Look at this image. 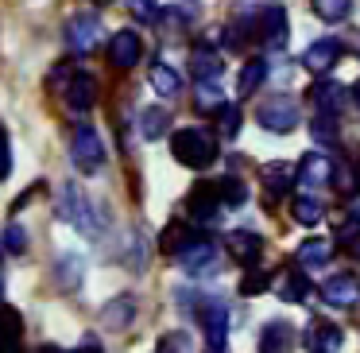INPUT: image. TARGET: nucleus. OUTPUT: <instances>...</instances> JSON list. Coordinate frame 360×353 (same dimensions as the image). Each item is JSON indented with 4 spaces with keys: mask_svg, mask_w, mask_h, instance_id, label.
Returning <instances> with one entry per match:
<instances>
[{
    "mask_svg": "<svg viewBox=\"0 0 360 353\" xmlns=\"http://www.w3.org/2000/svg\"><path fill=\"white\" fill-rule=\"evenodd\" d=\"M171 151H174V159H179V163L202 171V167H210L213 159H217V140H213L210 128L186 125V128H179V132L171 136Z\"/></svg>",
    "mask_w": 360,
    "mask_h": 353,
    "instance_id": "nucleus-1",
    "label": "nucleus"
},
{
    "mask_svg": "<svg viewBox=\"0 0 360 353\" xmlns=\"http://www.w3.org/2000/svg\"><path fill=\"white\" fill-rule=\"evenodd\" d=\"M58 218L70 221L78 233L94 237L97 233V221H94V206H89L86 190L78 187V182H63V190H58Z\"/></svg>",
    "mask_w": 360,
    "mask_h": 353,
    "instance_id": "nucleus-2",
    "label": "nucleus"
},
{
    "mask_svg": "<svg viewBox=\"0 0 360 353\" xmlns=\"http://www.w3.org/2000/svg\"><path fill=\"white\" fill-rule=\"evenodd\" d=\"M70 159H74V167H78V171H86V175L101 171V163H105V144H101V136H97L94 125H78V128H74Z\"/></svg>",
    "mask_w": 360,
    "mask_h": 353,
    "instance_id": "nucleus-3",
    "label": "nucleus"
},
{
    "mask_svg": "<svg viewBox=\"0 0 360 353\" xmlns=\"http://www.w3.org/2000/svg\"><path fill=\"white\" fill-rule=\"evenodd\" d=\"M256 120H259V128H267V132H295L298 128V101L287 97V94H275L256 109Z\"/></svg>",
    "mask_w": 360,
    "mask_h": 353,
    "instance_id": "nucleus-4",
    "label": "nucleus"
},
{
    "mask_svg": "<svg viewBox=\"0 0 360 353\" xmlns=\"http://www.w3.org/2000/svg\"><path fill=\"white\" fill-rule=\"evenodd\" d=\"M221 206H225V198H221L217 182H198V187L190 190L186 213H190V221H198V225H217V221H221Z\"/></svg>",
    "mask_w": 360,
    "mask_h": 353,
    "instance_id": "nucleus-5",
    "label": "nucleus"
},
{
    "mask_svg": "<svg viewBox=\"0 0 360 353\" xmlns=\"http://www.w3.org/2000/svg\"><path fill=\"white\" fill-rule=\"evenodd\" d=\"M179 264H182V272H186V275H198V280H202V275H213L221 268L217 244L205 241V237H194V241L179 252Z\"/></svg>",
    "mask_w": 360,
    "mask_h": 353,
    "instance_id": "nucleus-6",
    "label": "nucleus"
},
{
    "mask_svg": "<svg viewBox=\"0 0 360 353\" xmlns=\"http://www.w3.org/2000/svg\"><path fill=\"white\" fill-rule=\"evenodd\" d=\"M66 47L74 51V55H89V51L101 47V20L94 16V12H82V16H74L70 24H66Z\"/></svg>",
    "mask_w": 360,
    "mask_h": 353,
    "instance_id": "nucleus-7",
    "label": "nucleus"
},
{
    "mask_svg": "<svg viewBox=\"0 0 360 353\" xmlns=\"http://www.w3.org/2000/svg\"><path fill=\"white\" fill-rule=\"evenodd\" d=\"M202 326H205V342H210V349L213 353L225 349V342H229V311H225V303H221V299H205Z\"/></svg>",
    "mask_w": 360,
    "mask_h": 353,
    "instance_id": "nucleus-8",
    "label": "nucleus"
},
{
    "mask_svg": "<svg viewBox=\"0 0 360 353\" xmlns=\"http://www.w3.org/2000/svg\"><path fill=\"white\" fill-rule=\"evenodd\" d=\"M333 171H337V167L329 163L321 151H306L302 163H298V187H302L306 194H314V190H321L329 179H333Z\"/></svg>",
    "mask_w": 360,
    "mask_h": 353,
    "instance_id": "nucleus-9",
    "label": "nucleus"
},
{
    "mask_svg": "<svg viewBox=\"0 0 360 353\" xmlns=\"http://www.w3.org/2000/svg\"><path fill=\"white\" fill-rule=\"evenodd\" d=\"M321 299H326V306H337V311H349V306L360 303V283L356 275H329L326 283H321Z\"/></svg>",
    "mask_w": 360,
    "mask_h": 353,
    "instance_id": "nucleus-10",
    "label": "nucleus"
},
{
    "mask_svg": "<svg viewBox=\"0 0 360 353\" xmlns=\"http://www.w3.org/2000/svg\"><path fill=\"white\" fill-rule=\"evenodd\" d=\"M302 345L310 353H341L345 334H341V326H333V322H310V326H306Z\"/></svg>",
    "mask_w": 360,
    "mask_h": 353,
    "instance_id": "nucleus-11",
    "label": "nucleus"
},
{
    "mask_svg": "<svg viewBox=\"0 0 360 353\" xmlns=\"http://www.w3.org/2000/svg\"><path fill=\"white\" fill-rule=\"evenodd\" d=\"M252 32H256L267 47H283V43H287V12H283L279 4H267V8L259 12Z\"/></svg>",
    "mask_w": 360,
    "mask_h": 353,
    "instance_id": "nucleus-12",
    "label": "nucleus"
},
{
    "mask_svg": "<svg viewBox=\"0 0 360 353\" xmlns=\"http://www.w3.org/2000/svg\"><path fill=\"white\" fill-rule=\"evenodd\" d=\"M66 105H70L74 113H86V109H94L97 105V82L89 78L86 70H74V78L66 82Z\"/></svg>",
    "mask_w": 360,
    "mask_h": 353,
    "instance_id": "nucleus-13",
    "label": "nucleus"
},
{
    "mask_svg": "<svg viewBox=\"0 0 360 353\" xmlns=\"http://www.w3.org/2000/svg\"><path fill=\"white\" fill-rule=\"evenodd\" d=\"M337 55H341V43H337V39H318V43H310V47L302 51L306 74H329V70H333V63H337Z\"/></svg>",
    "mask_w": 360,
    "mask_h": 353,
    "instance_id": "nucleus-14",
    "label": "nucleus"
},
{
    "mask_svg": "<svg viewBox=\"0 0 360 353\" xmlns=\"http://www.w3.org/2000/svg\"><path fill=\"white\" fill-rule=\"evenodd\" d=\"M225 249H229V256L240 260V264H256V260L264 256L259 233H248V229H233V233L225 237Z\"/></svg>",
    "mask_w": 360,
    "mask_h": 353,
    "instance_id": "nucleus-15",
    "label": "nucleus"
},
{
    "mask_svg": "<svg viewBox=\"0 0 360 353\" xmlns=\"http://www.w3.org/2000/svg\"><path fill=\"white\" fill-rule=\"evenodd\" d=\"M140 35L136 32H117L109 39V58H112V66H120V70H132L136 63H140Z\"/></svg>",
    "mask_w": 360,
    "mask_h": 353,
    "instance_id": "nucleus-16",
    "label": "nucleus"
},
{
    "mask_svg": "<svg viewBox=\"0 0 360 353\" xmlns=\"http://www.w3.org/2000/svg\"><path fill=\"white\" fill-rule=\"evenodd\" d=\"M345 97H349V89H345L341 82H333V78H318L310 86V101L318 105V113H337L345 105Z\"/></svg>",
    "mask_w": 360,
    "mask_h": 353,
    "instance_id": "nucleus-17",
    "label": "nucleus"
},
{
    "mask_svg": "<svg viewBox=\"0 0 360 353\" xmlns=\"http://www.w3.org/2000/svg\"><path fill=\"white\" fill-rule=\"evenodd\" d=\"M148 82H151V89H155L159 97H179V89H182V74L174 70L171 63H151Z\"/></svg>",
    "mask_w": 360,
    "mask_h": 353,
    "instance_id": "nucleus-18",
    "label": "nucleus"
},
{
    "mask_svg": "<svg viewBox=\"0 0 360 353\" xmlns=\"http://www.w3.org/2000/svg\"><path fill=\"white\" fill-rule=\"evenodd\" d=\"M329 256H333V244H329L326 237H310V241H302L295 252V260L302 268H326Z\"/></svg>",
    "mask_w": 360,
    "mask_h": 353,
    "instance_id": "nucleus-19",
    "label": "nucleus"
},
{
    "mask_svg": "<svg viewBox=\"0 0 360 353\" xmlns=\"http://www.w3.org/2000/svg\"><path fill=\"white\" fill-rule=\"evenodd\" d=\"M190 70H194V78L198 82H217L221 78V55L217 51H210V47H194V55H190Z\"/></svg>",
    "mask_w": 360,
    "mask_h": 353,
    "instance_id": "nucleus-20",
    "label": "nucleus"
},
{
    "mask_svg": "<svg viewBox=\"0 0 360 353\" xmlns=\"http://www.w3.org/2000/svg\"><path fill=\"white\" fill-rule=\"evenodd\" d=\"M290 337H295V330H290V322H267L264 334H259V353H287L290 349Z\"/></svg>",
    "mask_w": 360,
    "mask_h": 353,
    "instance_id": "nucleus-21",
    "label": "nucleus"
},
{
    "mask_svg": "<svg viewBox=\"0 0 360 353\" xmlns=\"http://www.w3.org/2000/svg\"><path fill=\"white\" fill-rule=\"evenodd\" d=\"M275 291H279V299H287V303H302L306 295H310V283H306V275L298 272H275Z\"/></svg>",
    "mask_w": 360,
    "mask_h": 353,
    "instance_id": "nucleus-22",
    "label": "nucleus"
},
{
    "mask_svg": "<svg viewBox=\"0 0 360 353\" xmlns=\"http://www.w3.org/2000/svg\"><path fill=\"white\" fill-rule=\"evenodd\" d=\"M132 318H136V299H132V295H124V299H112V303L101 311V322H105L109 330H124Z\"/></svg>",
    "mask_w": 360,
    "mask_h": 353,
    "instance_id": "nucleus-23",
    "label": "nucleus"
},
{
    "mask_svg": "<svg viewBox=\"0 0 360 353\" xmlns=\"http://www.w3.org/2000/svg\"><path fill=\"white\" fill-rule=\"evenodd\" d=\"M259 175H264V187L271 190V194H287V190H290V179H295L298 171H295L290 163H267Z\"/></svg>",
    "mask_w": 360,
    "mask_h": 353,
    "instance_id": "nucleus-24",
    "label": "nucleus"
},
{
    "mask_svg": "<svg viewBox=\"0 0 360 353\" xmlns=\"http://www.w3.org/2000/svg\"><path fill=\"white\" fill-rule=\"evenodd\" d=\"M290 213H295V221H298V225H318V221L326 218V206H321L314 194H302V198H295Z\"/></svg>",
    "mask_w": 360,
    "mask_h": 353,
    "instance_id": "nucleus-25",
    "label": "nucleus"
},
{
    "mask_svg": "<svg viewBox=\"0 0 360 353\" xmlns=\"http://www.w3.org/2000/svg\"><path fill=\"white\" fill-rule=\"evenodd\" d=\"M194 105H198V113H221L229 101H225V94H221L217 82H198V97H194Z\"/></svg>",
    "mask_w": 360,
    "mask_h": 353,
    "instance_id": "nucleus-26",
    "label": "nucleus"
},
{
    "mask_svg": "<svg viewBox=\"0 0 360 353\" xmlns=\"http://www.w3.org/2000/svg\"><path fill=\"white\" fill-rule=\"evenodd\" d=\"M310 8H314V16L326 20V24H341L352 12V0H310Z\"/></svg>",
    "mask_w": 360,
    "mask_h": 353,
    "instance_id": "nucleus-27",
    "label": "nucleus"
},
{
    "mask_svg": "<svg viewBox=\"0 0 360 353\" xmlns=\"http://www.w3.org/2000/svg\"><path fill=\"white\" fill-rule=\"evenodd\" d=\"M190 241H194V237H190L186 221H171V225L159 233V249H163V252H182Z\"/></svg>",
    "mask_w": 360,
    "mask_h": 353,
    "instance_id": "nucleus-28",
    "label": "nucleus"
},
{
    "mask_svg": "<svg viewBox=\"0 0 360 353\" xmlns=\"http://www.w3.org/2000/svg\"><path fill=\"white\" fill-rule=\"evenodd\" d=\"M167 125H171V117H167V109H143L140 113V132H143V140H159V136L167 132Z\"/></svg>",
    "mask_w": 360,
    "mask_h": 353,
    "instance_id": "nucleus-29",
    "label": "nucleus"
},
{
    "mask_svg": "<svg viewBox=\"0 0 360 353\" xmlns=\"http://www.w3.org/2000/svg\"><path fill=\"white\" fill-rule=\"evenodd\" d=\"M82 272H86V260L74 256V252H66V256L58 260V283H63L66 291H74L82 283Z\"/></svg>",
    "mask_w": 360,
    "mask_h": 353,
    "instance_id": "nucleus-30",
    "label": "nucleus"
},
{
    "mask_svg": "<svg viewBox=\"0 0 360 353\" xmlns=\"http://www.w3.org/2000/svg\"><path fill=\"white\" fill-rule=\"evenodd\" d=\"M264 78H267V63H264V58H252V63L240 70V94L252 97L259 86H264Z\"/></svg>",
    "mask_w": 360,
    "mask_h": 353,
    "instance_id": "nucleus-31",
    "label": "nucleus"
},
{
    "mask_svg": "<svg viewBox=\"0 0 360 353\" xmlns=\"http://www.w3.org/2000/svg\"><path fill=\"white\" fill-rule=\"evenodd\" d=\"M217 187H221V198H225V206H244V202H248V187H244L240 179H233V175H225Z\"/></svg>",
    "mask_w": 360,
    "mask_h": 353,
    "instance_id": "nucleus-32",
    "label": "nucleus"
},
{
    "mask_svg": "<svg viewBox=\"0 0 360 353\" xmlns=\"http://www.w3.org/2000/svg\"><path fill=\"white\" fill-rule=\"evenodd\" d=\"M24 249H27L24 225H20V221H8V225H4V252H8V256H20Z\"/></svg>",
    "mask_w": 360,
    "mask_h": 353,
    "instance_id": "nucleus-33",
    "label": "nucleus"
},
{
    "mask_svg": "<svg viewBox=\"0 0 360 353\" xmlns=\"http://www.w3.org/2000/svg\"><path fill=\"white\" fill-rule=\"evenodd\" d=\"M310 136H314L318 144H337L333 113H318V120H310Z\"/></svg>",
    "mask_w": 360,
    "mask_h": 353,
    "instance_id": "nucleus-34",
    "label": "nucleus"
},
{
    "mask_svg": "<svg viewBox=\"0 0 360 353\" xmlns=\"http://www.w3.org/2000/svg\"><path fill=\"white\" fill-rule=\"evenodd\" d=\"M217 128H221V136H225V140H233L236 132H240V105H225V109L217 113Z\"/></svg>",
    "mask_w": 360,
    "mask_h": 353,
    "instance_id": "nucleus-35",
    "label": "nucleus"
},
{
    "mask_svg": "<svg viewBox=\"0 0 360 353\" xmlns=\"http://www.w3.org/2000/svg\"><path fill=\"white\" fill-rule=\"evenodd\" d=\"M124 4L140 24H155L159 20V0H124Z\"/></svg>",
    "mask_w": 360,
    "mask_h": 353,
    "instance_id": "nucleus-36",
    "label": "nucleus"
},
{
    "mask_svg": "<svg viewBox=\"0 0 360 353\" xmlns=\"http://www.w3.org/2000/svg\"><path fill=\"white\" fill-rule=\"evenodd\" d=\"M275 283V275H267V272H248L240 280V295H259V291H267Z\"/></svg>",
    "mask_w": 360,
    "mask_h": 353,
    "instance_id": "nucleus-37",
    "label": "nucleus"
},
{
    "mask_svg": "<svg viewBox=\"0 0 360 353\" xmlns=\"http://www.w3.org/2000/svg\"><path fill=\"white\" fill-rule=\"evenodd\" d=\"M333 179H337V187H341L345 190V194H352V190H356V167H352V163H341V167H337V171H333Z\"/></svg>",
    "mask_w": 360,
    "mask_h": 353,
    "instance_id": "nucleus-38",
    "label": "nucleus"
},
{
    "mask_svg": "<svg viewBox=\"0 0 360 353\" xmlns=\"http://www.w3.org/2000/svg\"><path fill=\"white\" fill-rule=\"evenodd\" d=\"M345 39H349V47H352V51H356V55H360V32H349V35H345Z\"/></svg>",
    "mask_w": 360,
    "mask_h": 353,
    "instance_id": "nucleus-39",
    "label": "nucleus"
},
{
    "mask_svg": "<svg viewBox=\"0 0 360 353\" xmlns=\"http://www.w3.org/2000/svg\"><path fill=\"white\" fill-rule=\"evenodd\" d=\"M352 94H356V105H360V78H356V86H352Z\"/></svg>",
    "mask_w": 360,
    "mask_h": 353,
    "instance_id": "nucleus-40",
    "label": "nucleus"
},
{
    "mask_svg": "<svg viewBox=\"0 0 360 353\" xmlns=\"http://www.w3.org/2000/svg\"><path fill=\"white\" fill-rule=\"evenodd\" d=\"M352 213H356V218H360V202H356V206H352Z\"/></svg>",
    "mask_w": 360,
    "mask_h": 353,
    "instance_id": "nucleus-41",
    "label": "nucleus"
},
{
    "mask_svg": "<svg viewBox=\"0 0 360 353\" xmlns=\"http://www.w3.org/2000/svg\"><path fill=\"white\" fill-rule=\"evenodd\" d=\"M97 4H105V0H97Z\"/></svg>",
    "mask_w": 360,
    "mask_h": 353,
    "instance_id": "nucleus-42",
    "label": "nucleus"
}]
</instances>
